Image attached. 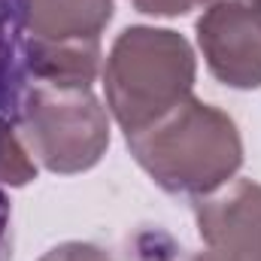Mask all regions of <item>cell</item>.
Listing matches in <instances>:
<instances>
[{"label": "cell", "mask_w": 261, "mask_h": 261, "mask_svg": "<svg viewBox=\"0 0 261 261\" xmlns=\"http://www.w3.org/2000/svg\"><path fill=\"white\" fill-rule=\"evenodd\" d=\"M125 140L134 161L170 195H213L243 167V140L234 119L197 97H186Z\"/></svg>", "instance_id": "6da1fadb"}, {"label": "cell", "mask_w": 261, "mask_h": 261, "mask_svg": "<svg viewBox=\"0 0 261 261\" xmlns=\"http://www.w3.org/2000/svg\"><path fill=\"white\" fill-rule=\"evenodd\" d=\"M40 261H113V258L100 246H94V243L67 240V243H58L55 249H49Z\"/></svg>", "instance_id": "9c48e42d"}, {"label": "cell", "mask_w": 261, "mask_h": 261, "mask_svg": "<svg viewBox=\"0 0 261 261\" xmlns=\"http://www.w3.org/2000/svg\"><path fill=\"white\" fill-rule=\"evenodd\" d=\"M197 61L189 40L170 28H125L103 67L107 110L125 134L152 125L192 97Z\"/></svg>", "instance_id": "7a4b0ae2"}, {"label": "cell", "mask_w": 261, "mask_h": 261, "mask_svg": "<svg viewBox=\"0 0 261 261\" xmlns=\"http://www.w3.org/2000/svg\"><path fill=\"white\" fill-rule=\"evenodd\" d=\"M200 240L222 261H261V186L231 179L213 195L195 197Z\"/></svg>", "instance_id": "5b68a950"}, {"label": "cell", "mask_w": 261, "mask_h": 261, "mask_svg": "<svg viewBox=\"0 0 261 261\" xmlns=\"http://www.w3.org/2000/svg\"><path fill=\"white\" fill-rule=\"evenodd\" d=\"M9 222H12V203L0 186V261H12V228H9Z\"/></svg>", "instance_id": "8fae6325"}, {"label": "cell", "mask_w": 261, "mask_h": 261, "mask_svg": "<svg viewBox=\"0 0 261 261\" xmlns=\"http://www.w3.org/2000/svg\"><path fill=\"white\" fill-rule=\"evenodd\" d=\"M210 0H134L137 12L146 15H158V18H176V15H189L197 6H206Z\"/></svg>", "instance_id": "30bf717a"}, {"label": "cell", "mask_w": 261, "mask_h": 261, "mask_svg": "<svg viewBox=\"0 0 261 261\" xmlns=\"http://www.w3.org/2000/svg\"><path fill=\"white\" fill-rule=\"evenodd\" d=\"M24 0H0V122H15L28 88Z\"/></svg>", "instance_id": "ba28073f"}, {"label": "cell", "mask_w": 261, "mask_h": 261, "mask_svg": "<svg viewBox=\"0 0 261 261\" xmlns=\"http://www.w3.org/2000/svg\"><path fill=\"white\" fill-rule=\"evenodd\" d=\"M189 261H222V258H219L216 252H210V249H206V252H197L195 258H189Z\"/></svg>", "instance_id": "7c38bea8"}, {"label": "cell", "mask_w": 261, "mask_h": 261, "mask_svg": "<svg viewBox=\"0 0 261 261\" xmlns=\"http://www.w3.org/2000/svg\"><path fill=\"white\" fill-rule=\"evenodd\" d=\"M113 21V0H24V31L43 43L100 40Z\"/></svg>", "instance_id": "8992f818"}, {"label": "cell", "mask_w": 261, "mask_h": 261, "mask_svg": "<svg viewBox=\"0 0 261 261\" xmlns=\"http://www.w3.org/2000/svg\"><path fill=\"white\" fill-rule=\"evenodd\" d=\"M195 31L203 61L222 85L261 88V0H210Z\"/></svg>", "instance_id": "277c9868"}, {"label": "cell", "mask_w": 261, "mask_h": 261, "mask_svg": "<svg viewBox=\"0 0 261 261\" xmlns=\"http://www.w3.org/2000/svg\"><path fill=\"white\" fill-rule=\"evenodd\" d=\"M24 61L31 82L91 88L100 73V40L82 43H43L24 40Z\"/></svg>", "instance_id": "52a82bcc"}, {"label": "cell", "mask_w": 261, "mask_h": 261, "mask_svg": "<svg viewBox=\"0 0 261 261\" xmlns=\"http://www.w3.org/2000/svg\"><path fill=\"white\" fill-rule=\"evenodd\" d=\"M15 128L28 152L58 176L91 170L110 146V116L91 88L28 79Z\"/></svg>", "instance_id": "3957f363"}]
</instances>
